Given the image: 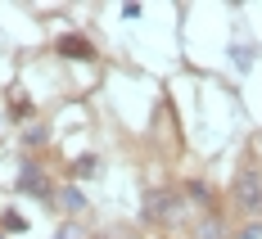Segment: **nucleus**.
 Returning a JSON list of instances; mask_svg holds the SVG:
<instances>
[{"label":"nucleus","mask_w":262,"mask_h":239,"mask_svg":"<svg viewBox=\"0 0 262 239\" xmlns=\"http://www.w3.org/2000/svg\"><path fill=\"white\" fill-rule=\"evenodd\" d=\"M18 189H23V194H32L41 208H59V189H54V181L41 172V162L27 158L23 167H18Z\"/></svg>","instance_id":"obj_1"},{"label":"nucleus","mask_w":262,"mask_h":239,"mask_svg":"<svg viewBox=\"0 0 262 239\" xmlns=\"http://www.w3.org/2000/svg\"><path fill=\"white\" fill-rule=\"evenodd\" d=\"M231 194H235L239 212L258 217L262 212V172H258V167H244V172L235 176V189H231Z\"/></svg>","instance_id":"obj_2"},{"label":"nucleus","mask_w":262,"mask_h":239,"mask_svg":"<svg viewBox=\"0 0 262 239\" xmlns=\"http://www.w3.org/2000/svg\"><path fill=\"white\" fill-rule=\"evenodd\" d=\"M181 203L185 199L177 194V189H149L145 203H140V212H145V221H177Z\"/></svg>","instance_id":"obj_3"},{"label":"nucleus","mask_w":262,"mask_h":239,"mask_svg":"<svg viewBox=\"0 0 262 239\" xmlns=\"http://www.w3.org/2000/svg\"><path fill=\"white\" fill-rule=\"evenodd\" d=\"M54 54L68 59V63H91V59H95V45H91V36H81V32H63V36L54 41Z\"/></svg>","instance_id":"obj_4"},{"label":"nucleus","mask_w":262,"mask_h":239,"mask_svg":"<svg viewBox=\"0 0 262 239\" xmlns=\"http://www.w3.org/2000/svg\"><path fill=\"white\" fill-rule=\"evenodd\" d=\"M68 167H73V181H91V176H100V154H77Z\"/></svg>","instance_id":"obj_5"},{"label":"nucleus","mask_w":262,"mask_h":239,"mask_svg":"<svg viewBox=\"0 0 262 239\" xmlns=\"http://www.w3.org/2000/svg\"><path fill=\"white\" fill-rule=\"evenodd\" d=\"M59 208H63V212H81V208H86L81 185H63V189H59Z\"/></svg>","instance_id":"obj_6"},{"label":"nucleus","mask_w":262,"mask_h":239,"mask_svg":"<svg viewBox=\"0 0 262 239\" xmlns=\"http://www.w3.org/2000/svg\"><path fill=\"white\" fill-rule=\"evenodd\" d=\"M181 194L190 199V203H194V208H212V189L204 185V181H190V185H185Z\"/></svg>","instance_id":"obj_7"},{"label":"nucleus","mask_w":262,"mask_h":239,"mask_svg":"<svg viewBox=\"0 0 262 239\" xmlns=\"http://www.w3.org/2000/svg\"><path fill=\"white\" fill-rule=\"evenodd\" d=\"M0 226H5V230H14V235H27V217L14 212V208H5V212H0Z\"/></svg>","instance_id":"obj_8"},{"label":"nucleus","mask_w":262,"mask_h":239,"mask_svg":"<svg viewBox=\"0 0 262 239\" xmlns=\"http://www.w3.org/2000/svg\"><path fill=\"white\" fill-rule=\"evenodd\" d=\"M46 140H50V131H46V127H27V131H23V145H27V149H41Z\"/></svg>","instance_id":"obj_9"},{"label":"nucleus","mask_w":262,"mask_h":239,"mask_svg":"<svg viewBox=\"0 0 262 239\" xmlns=\"http://www.w3.org/2000/svg\"><path fill=\"white\" fill-rule=\"evenodd\" d=\"M199 239H226V235H222V221H217V217H204V226H199Z\"/></svg>","instance_id":"obj_10"},{"label":"nucleus","mask_w":262,"mask_h":239,"mask_svg":"<svg viewBox=\"0 0 262 239\" xmlns=\"http://www.w3.org/2000/svg\"><path fill=\"white\" fill-rule=\"evenodd\" d=\"M231 54H235V68H249V63H253V54L244 50V45H231Z\"/></svg>","instance_id":"obj_11"},{"label":"nucleus","mask_w":262,"mask_h":239,"mask_svg":"<svg viewBox=\"0 0 262 239\" xmlns=\"http://www.w3.org/2000/svg\"><path fill=\"white\" fill-rule=\"evenodd\" d=\"M235 239H262V226H244V230H239Z\"/></svg>","instance_id":"obj_12"}]
</instances>
